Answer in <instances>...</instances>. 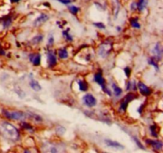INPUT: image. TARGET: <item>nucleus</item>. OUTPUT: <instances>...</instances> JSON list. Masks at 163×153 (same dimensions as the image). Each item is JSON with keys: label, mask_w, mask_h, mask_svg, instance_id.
<instances>
[{"label": "nucleus", "mask_w": 163, "mask_h": 153, "mask_svg": "<svg viewBox=\"0 0 163 153\" xmlns=\"http://www.w3.org/2000/svg\"><path fill=\"white\" fill-rule=\"evenodd\" d=\"M0 131L3 135L10 141H16L20 137L19 132L12 124L9 122H2L0 125Z\"/></svg>", "instance_id": "obj_1"}, {"label": "nucleus", "mask_w": 163, "mask_h": 153, "mask_svg": "<svg viewBox=\"0 0 163 153\" xmlns=\"http://www.w3.org/2000/svg\"><path fill=\"white\" fill-rule=\"evenodd\" d=\"M3 115L8 119L16 120V121H23L26 117V114L21 111H8L7 109L3 110Z\"/></svg>", "instance_id": "obj_2"}, {"label": "nucleus", "mask_w": 163, "mask_h": 153, "mask_svg": "<svg viewBox=\"0 0 163 153\" xmlns=\"http://www.w3.org/2000/svg\"><path fill=\"white\" fill-rule=\"evenodd\" d=\"M112 49V42L110 40H107L103 42L99 47V55L102 58H105L108 56Z\"/></svg>", "instance_id": "obj_3"}, {"label": "nucleus", "mask_w": 163, "mask_h": 153, "mask_svg": "<svg viewBox=\"0 0 163 153\" xmlns=\"http://www.w3.org/2000/svg\"><path fill=\"white\" fill-rule=\"evenodd\" d=\"M94 80L95 81V83H97V84H99V85L101 87L104 92L107 94L109 96L112 95V93H111L110 90H108L107 87L105 86V83H105V79H104V77H103L102 72H100V71H99V72L95 73V75H94Z\"/></svg>", "instance_id": "obj_4"}, {"label": "nucleus", "mask_w": 163, "mask_h": 153, "mask_svg": "<svg viewBox=\"0 0 163 153\" xmlns=\"http://www.w3.org/2000/svg\"><path fill=\"white\" fill-rule=\"evenodd\" d=\"M137 98V96L133 93H128L126 96H125L123 99L121 100V102H120V106H119V109L121 111H126L127 110V108L128 106V104L130 102L133 101L134 99H135Z\"/></svg>", "instance_id": "obj_5"}, {"label": "nucleus", "mask_w": 163, "mask_h": 153, "mask_svg": "<svg viewBox=\"0 0 163 153\" xmlns=\"http://www.w3.org/2000/svg\"><path fill=\"white\" fill-rule=\"evenodd\" d=\"M84 104L88 107H94L97 103L95 98L91 94H86L83 97Z\"/></svg>", "instance_id": "obj_6"}, {"label": "nucleus", "mask_w": 163, "mask_h": 153, "mask_svg": "<svg viewBox=\"0 0 163 153\" xmlns=\"http://www.w3.org/2000/svg\"><path fill=\"white\" fill-rule=\"evenodd\" d=\"M104 143L109 148H115V149H117V150H123L124 149V146L123 145V144H121L119 142H117V141L110 140V139H106L104 141Z\"/></svg>", "instance_id": "obj_7"}, {"label": "nucleus", "mask_w": 163, "mask_h": 153, "mask_svg": "<svg viewBox=\"0 0 163 153\" xmlns=\"http://www.w3.org/2000/svg\"><path fill=\"white\" fill-rule=\"evenodd\" d=\"M152 52L154 55V58L158 59V60H162V47L161 45L159 42H158L155 44V46L152 50Z\"/></svg>", "instance_id": "obj_8"}, {"label": "nucleus", "mask_w": 163, "mask_h": 153, "mask_svg": "<svg viewBox=\"0 0 163 153\" xmlns=\"http://www.w3.org/2000/svg\"><path fill=\"white\" fill-rule=\"evenodd\" d=\"M146 142L147 144L152 146L156 150H162L163 147V144L162 141L158 140H151V139H146Z\"/></svg>", "instance_id": "obj_9"}, {"label": "nucleus", "mask_w": 163, "mask_h": 153, "mask_svg": "<svg viewBox=\"0 0 163 153\" xmlns=\"http://www.w3.org/2000/svg\"><path fill=\"white\" fill-rule=\"evenodd\" d=\"M138 87H139L140 94H141L142 95H143V96H149V95L151 94V89H150L146 84H144V83H142V82H139V83H138Z\"/></svg>", "instance_id": "obj_10"}, {"label": "nucleus", "mask_w": 163, "mask_h": 153, "mask_svg": "<svg viewBox=\"0 0 163 153\" xmlns=\"http://www.w3.org/2000/svg\"><path fill=\"white\" fill-rule=\"evenodd\" d=\"M49 16L46 14H41L39 15L38 17H37L36 19L34 20V26H39L42 24L45 23L46 22H47L49 20Z\"/></svg>", "instance_id": "obj_11"}, {"label": "nucleus", "mask_w": 163, "mask_h": 153, "mask_svg": "<svg viewBox=\"0 0 163 153\" xmlns=\"http://www.w3.org/2000/svg\"><path fill=\"white\" fill-rule=\"evenodd\" d=\"M29 60L34 66H38L41 63V55L39 53H32L29 56Z\"/></svg>", "instance_id": "obj_12"}, {"label": "nucleus", "mask_w": 163, "mask_h": 153, "mask_svg": "<svg viewBox=\"0 0 163 153\" xmlns=\"http://www.w3.org/2000/svg\"><path fill=\"white\" fill-rule=\"evenodd\" d=\"M47 60H48V66L49 68H53L57 64V57L55 54L53 52L49 51L47 56Z\"/></svg>", "instance_id": "obj_13"}, {"label": "nucleus", "mask_w": 163, "mask_h": 153, "mask_svg": "<svg viewBox=\"0 0 163 153\" xmlns=\"http://www.w3.org/2000/svg\"><path fill=\"white\" fill-rule=\"evenodd\" d=\"M29 86H30V87L34 90V91H40V90H42V87L41 85L39 84V83L37 81L34 80V79H31V80L29 81Z\"/></svg>", "instance_id": "obj_14"}, {"label": "nucleus", "mask_w": 163, "mask_h": 153, "mask_svg": "<svg viewBox=\"0 0 163 153\" xmlns=\"http://www.w3.org/2000/svg\"><path fill=\"white\" fill-rule=\"evenodd\" d=\"M78 85H79V89L81 91H87L88 89V83L84 80H78Z\"/></svg>", "instance_id": "obj_15"}, {"label": "nucleus", "mask_w": 163, "mask_h": 153, "mask_svg": "<svg viewBox=\"0 0 163 153\" xmlns=\"http://www.w3.org/2000/svg\"><path fill=\"white\" fill-rule=\"evenodd\" d=\"M112 90H113V91H114L115 95L116 97H119V96H120V95H122L123 90H122V89L119 87V86H117L115 83H112Z\"/></svg>", "instance_id": "obj_16"}, {"label": "nucleus", "mask_w": 163, "mask_h": 153, "mask_svg": "<svg viewBox=\"0 0 163 153\" xmlns=\"http://www.w3.org/2000/svg\"><path fill=\"white\" fill-rule=\"evenodd\" d=\"M146 5H147L146 0H139V2L136 3L137 9H138L139 11H142V10H143L144 9L146 8Z\"/></svg>", "instance_id": "obj_17"}, {"label": "nucleus", "mask_w": 163, "mask_h": 153, "mask_svg": "<svg viewBox=\"0 0 163 153\" xmlns=\"http://www.w3.org/2000/svg\"><path fill=\"white\" fill-rule=\"evenodd\" d=\"M12 22V18L10 16H7L3 19V25L4 28H8L11 25Z\"/></svg>", "instance_id": "obj_18"}, {"label": "nucleus", "mask_w": 163, "mask_h": 153, "mask_svg": "<svg viewBox=\"0 0 163 153\" xmlns=\"http://www.w3.org/2000/svg\"><path fill=\"white\" fill-rule=\"evenodd\" d=\"M130 23H131V26L133 28H135V29H139L140 28V24L139 23V20L137 17L135 18H130Z\"/></svg>", "instance_id": "obj_19"}, {"label": "nucleus", "mask_w": 163, "mask_h": 153, "mask_svg": "<svg viewBox=\"0 0 163 153\" xmlns=\"http://www.w3.org/2000/svg\"><path fill=\"white\" fill-rule=\"evenodd\" d=\"M68 51L65 49H61L58 51V56L61 59L68 58Z\"/></svg>", "instance_id": "obj_20"}, {"label": "nucleus", "mask_w": 163, "mask_h": 153, "mask_svg": "<svg viewBox=\"0 0 163 153\" xmlns=\"http://www.w3.org/2000/svg\"><path fill=\"white\" fill-rule=\"evenodd\" d=\"M69 29H66V30H64L63 31V36L65 37V39L67 40V41H68V42H72L73 41V36L72 35H70V34H69Z\"/></svg>", "instance_id": "obj_21"}, {"label": "nucleus", "mask_w": 163, "mask_h": 153, "mask_svg": "<svg viewBox=\"0 0 163 153\" xmlns=\"http://www.w3.org/2000/svg\"><path fill=\"white\" fill-rule=\"evenodd\" d=\"M148 63H149V64H151V65L153 66V67H154V68L156 69V71L159 70V67H158V63L156 62L155 59L149 58L148 59Z\"/></svg>", "instance_id": "obj_22"}, {"label": "nucleus", "mask_w": 163, "mask_h": 153, "mask_svg": "<svg viewBox=\"0 0 163 153\" xmlns=\"http://www.w3.org/2000/svg\"><path fill=\"white\" fill-rule=\"evenodd\" d=\"M68 10H69L71 14H73V15H76L78 13V11L80 10V8L77 7H76V6H68Z\"/></svg>", "instance_id": "obj_23"}, {"label": "nucleus", "mask_w": 163, "mask_h": 153, "mask_svg": "<svg viewBox=\"0 0 163 153\" xmlns=\"http://www.w3.org/2000/svg\"><path fill=\"white\" fill-rule=\"evenodd\" d=\"M29 116L34 120V121H36V122H42L43 119L42 118L41 116H39L38 114H33V113H29Z\"/></svg>", "instance_id": "obj_24"}, {"label": "nucleus", "mask_w": 163, "mask_h": 153, "mask_svg": "<svg viewBox=\"0 0 163 153\" xmlns=\"http://www.w3.org/2000/svg\"><path fill=\"white\" fill-rule=\"evenodd\" d=\"M42 40H43V36L42 35H38V36H35L33 38L32 40V42L34 43V44H38L40 42H42Z\"/></svg>", "instance_id": "obj_25"}, {"label": "nucleus", "mask_w": 163, "mask_h": 153, "mask_svg": "<svg viewBox=\"0 0 163 153\" xmlns=\"http://www.w3.org/2000/svg\"><path fill=\"white\" fill-rule=\"evenodd\" d=\"M157 127L156 125H151L150 126V130H151V133H152V136H154V137H158V133H157Z\"/></svg>", "instance_id": "obj_26"}, {"label": "nucleus", "mask_w": 163, "mask_h": 153, "mask_svg": "<svg viewBox=\"0 0 163 153\" xmlns=\"http://www.w3.org/2000/svg\"><path fill=\"white\" fill-rule=\"evenodd\" d=\"M21 126H22L23 129H27V130H32V129H33V127H32L29 123L23 122V121H22V122L21 123Z\"/></svg>", "instance_id": "obj_27"}, {"label": "nucleus", "mask_w": 163, "mask_h": 153, "mask_svg": "<svg viewBox=\"0 0 163 153\" xmlns=\"http://www.w3.org/2000/svg\"><path fill=\"white\" fill-rule=\"evenodd\" d=\"M65 131H66V129H65L63 126H58L56 129L57 133L60 134V135H63V134L65 133Z\"/></svg>", "instance_id": "obj_28"}, {"label": "nucleus", "mask_w": 163, "mask_h": 153, "mask_svg": "<svg viewBox=\"0 0 163 153\" xmlns=\"http://www.w3.org/2000/svg\"><path fill=\"white\" fill-rule=\"evenodd\" d=\"M133 139H134V142L136 143V144L138 146H139V148H141V149H142V150H145V148H144L143 146H142V144L139 141V140L138 139V137H136V136H133Z\"/></svg>", "instance_id": "obj_29"}, {"label": "nucleus", "mask_w": 163, "mask_h": 153, "mask_svg": "<svg viewBox=\"0 0 163 153\" xmlns=\"http://www.w3.org/2000/svg\"><path fill=\"white\" fill-rule=\"evenodd\" d=\"M93 26H95V27H97V28H100V29H102L106 28L104 24L102 23V22H94V23H93Z\"/></svg>", "instance_id": "obj_30"}, {"label": "nucleus", "mask_w": 163, "mask_h": 153, "mask_svg": "<svg viewBox=\"0 0 163 153\" xmlns=\"http://www.w3.org/2000/svg\"><path fill=\"white\" fill-rule=\"evenodd\" d=\"M123 70H124V72H125V74H126V75H127V78H129L130 75H131V68H130L129 67H127V68H125Z\"/></svg>", "instance_id": "obj_31"}, {"label": "nucleus", "mask_w": 163, "mask_h": 153, "mask_svg": "<svg viewBox=\"0 0 163 153\" xmlns=\"http://www.w3.org/2000/svg\"><path fill=\"white\" fill-rule=\"evenodd\" d=\"M57 1H58L59 3H63V4H65V5H68V4L72 3V1H73V0H57Z\"/></svg>", "instance_id": "obj_32"}, {"label": "nucleus", "mask_w": 163, "mask_h": 153, "mask_svg": "<svg viewBox=\"0 0 163 153\" xmlns=\"http://www.w3.org/2000/svg\"><path fill=\"white\" fill-rule=\"evenodd\" d=\"M54 36H53V35H50L49 38L48 39V42H49V44H50V45H52V44H54Z\"/></svg>", "instance_id": "obj_33"}, {"label": "nucleus", "mask_w": 163, "mask_h": 153, "mask_svg": "<svg viewBox=\"0 0 163 153\" xmlns=\"http://www.w3.org/2000/svg\"><path fill=\"white\" fill-rule=\"evenodd\" d=\"M131 10H136L137 9V7H136V3H133L131 4Z\"/></svg>", "instance_id": "obj_34"}, {"label": "nucleus", "mask_w": 163, "mask_h": 153, "mask_svg": "<svg viewBox=\"0 0 163 153\" xmlns=\"http://www.w3.org/2000/svg\"><path fill=\"white\" fill-rule=\"evenodd\" d=\"M10 3H18L20 0H10Z\"/></svg>", "instance_id": "obj_35"}, {"label": "nucleus", "mask_w": 163, "mask_h": 153, "mask_svg": "<svg viewBox=\"0 0 163 153\" xmlns=\"http://www.w3.org/2000/svg\"><path fill=\"white\" fill-rule=\"evenodd\" d=\"M121 29V28L120 27H117V30H120Z\"/></svg>", "instance_id": "obj_36"}]
</instances>
